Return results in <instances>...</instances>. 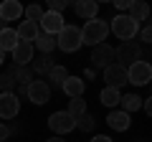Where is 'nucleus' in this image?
Here are the masks:
<instances>
[{
  "instance_id": "nucleus-1",
  "label": "nucleus",
  "mask_w": 152,
  "mask_h": 142,
  "mask_svg": "<svg viewBox=\"0 0 152 142\" xmlns=\"http://www.w3.org/2000/svg\"><path fill=\"white\" fill-rule=\"evenodd\" d=\"M79 31H81V43L94 48V46H99V43L107 41L109 23L107 20H99V18H91V20H86V23H84V28H79Z\"/></svg>"
},
{
  "instance_id": "nucleus-2",
  "label": "nucleus",
  "mask_w": 152,
  "mask_h": 142,
  "mask_svg": "<svg viewBox=\"0 0 152 142\" xmlns=\"http://www.w3.org/2000/svg\"><path fill=\"white\" fill-rule=\"evenodd\" d=\"M109 33H114L119 41H132L140 33V23H134L129 15H117L109 23Z\"/></svg>"
},
{
  "instance_id": "nucleus-3",
  "label": "nucleus",
  "mask_w": 152,
  "mask_h": 142,
  "mask_svg": "<svg viewBox=\"0 0 152 142\" xmlns=\"http://www.w3.org/2000/svg\"><path fill=\"white\" fill-rule=\"evenodd\" d=\"M56 46H58L61 51H66V53H74V51L81 48V31L76 26H64V31L56 36Z\"/></svg>"
},
{
  "instance_id": "nucleus-4",
  "label": "nucleus",
  "mask_w": 152,
  "mask_h": 142,
  "mask_svg": "<svg viewBox=\"0 0 152 142\" xmlns=\"http://www.w3.org/2000/svg\"><path fill=\"white\" fill-rule=\"evenodd\" d=\"M152 79V66L147 61H134L132 66H127V84H134V86H145Z\"/></svg>"
},
{
  "instance_id": "nucleus-5",
  "label": "nucleus",
  "mask_w": 152,
  "mask_h": 142,
  "mask_svg": "<svg viewBox=\"0 0 152 142\" xmlns=\"http://www.w3.org/2000/svg\"><path fill=\"white\" fill-rule=\"evenodd\" d=\"M140 51L142 48H140L137 41H124L119 48L114 51V59H117L114 64H119V66H124V69H127V66H132L134 61H140Z\"/></svg>"
},
{
  "instance_id": "nucleus-6",
  "label": "nucleus",
  "mask_w": 152,
  "mask_h": 142,
  "mask_svg": "<svg viewBox=\"0 0 152 142\" xmlns=\"http://www.w3.org/2000/svg\"><path fill=\"white\" fill-rule=\"evenodd\" d=\"M20 112V99L15 91H3L0 94V119H15Z\"/></svg>"
},
{
  "instance_id": "nucleus-7",
  "label": "nucleus",
  "mask_w": 152,
  "mask_h": 142,
  "mask_svg": "<svg viewBox=\"0 0 152 142\" xmlns=\"http://www.w3.org/2000/svg\"><path fill=\"white\" fill-rule=\"evenodd\" d=\"M64 26H66L64 15H61V13H51V10H46L43 18H41V23H38L41 33H48V36H58V33L64 31Z\"/></svg>"
},
{
  "instance_id": "nucleus-8",
  "label": "nucleus",
  "mask_w": 152,
  "mask_h": 142,
  "mask_svg": "<svg viewBox=\"0 0 152 142\" xmlns=\"http://www.w3.org/2000/svg\"><path fill=\"white\" fill-rule=\"evenodd\" d=\"M26 97L31 99L33 104H38V107H41V104H46V102L51 99V86H48L46 81H38V79H33V81L26 86Z\"/></svg>"
},
{
  "instance_id": "nucleus-9",
  "label": "nucleus",
  "mask_w": 152,
  "mask_h": 142,
  "mask_svg": "<svg viewBox=\"0 0 152 142\" xmlns=\"http://www.w3.org/2000/svg\"><path fill=\"white\" fill-rule=\"evenodd\" d=\"M104 81L112 89H122L127 84V69L119 66V64H109L107 69H104Z\"/></svg>"
},
{
  "instance_id": "nucleus-10",
  "label": "nucleus",
  "mask_w": 152,
  "mask_h": 142,
  "mask_svg": "<svg viewBox=\"0 0 152 142\" xmlns=\"http://www.w3.org/2000/svg\"><path fill=\"white\" fill-rule=\"evenodd\" d=\"M48 127L56 132V135H66V132L76 130L74 117H71V114H66V112H53V114L48 117Z\"/></svg>"
},
{
  "instance_id": "nucleus-11",
  "label": "nucleus",
  "mask_w": 152,
  "mask_h": 142,
  "mask_svg": "<svg viewBox=\"0 0 152 142\" xmlns=\"http://www.w3.org/2000/svg\"><path fill=\"white\" fill-rule=\"evenodd\" d=\"M91 64L99 69H107L109 64H114V48L109 43H99L91 48Z\"/></svg>"
},
{
  "instance_id": "nucleus-12",
  "label": "nucleus",
  "mask_w": 152,
  "mask_h": 142,
  "mask_svg": "<svg viewBox=\"0 0 152 142\" xmlns=\"http://www.w3.org/2000/svg\"><path fill=\"white\" fill-rule=\"evenodd\" d=\"M10 53H13V61H15V66H31V61H33V43L18 41L15 48H13Z\"/></svg>"
},
{
  "instance_id": "nucleus-13",
  "label": "nucleus",
  "mask_w": 152,
  "mask_h": 142,
  "mask_svg": "<svg viewBox=\"0 0 152 142\" xmlns=\"http://www.w3.org/2000/svg\"><path fill=\"white\" fill-rule=\"evenodd\" d=\"M23 15V5L18 0H3L0 3V20L8 23V20H18Z\"/></svg>"
},
{
  "instance_id": "nucleus-14",
  "label": "nucleus",
  "mask_w": 152,
  "mask_h": 142,
  "mask_svg": "<svg viewBox=\"0 0 152 142\" xmlns=\"http://www.w3.org/2000/svg\"><path fill=\"white\" fill-rule=\"evenodd\" d=\"M74 13L79 18H84V20H91L99 13V3L96 0H79V3H74Z\"/></svg>"
},
{
  "instance_id": "nucleus-15",
  "label": "nucleus",
  "mask_w": 152,
  "mask_h": 142,
  "mask_svg": "<svg viewBox=\"0 0 152 142\" xmlns=\"http://www.w3.org/2000/svg\"><path fill=\"white\" fill-rule=\"evenodd\" d=\"M15 33H18V41H26V43H33V41L38 38V33H41V28H38V23L23 20L20 26L15 28Z\"/></svg>"
},
{
  "instance_id": "nucleus-16",
  "label": "nucleus",
  "mask_w": 152,
  "mask_h": 142,
  "mask_svg": "<svg viewBox=\"0 0 152 142\" xmlns=\"http://www.w3.org/2000/svg\"><path fill=\"white\" fill-rule=\"evenodd\" d=\"M66 91V97L69 99H79V97H84V89H86V84H84V79H79V76H69L64 81V86H61Z\"/></svg>"
},
{
  "instance_id": "nucleus-17",
  "label": "nucleus",
  "mask_w": 152,
  "mask_h": 142,
  "mask_svg": "<svg viewBox=\"0 0 152 142\" xmlns=\"http://www.w3.org/2000/svg\"><path fill=\"white\" fill-rule=\"evenodd\" d=\"M8 74H13V79H15V84L20 81V86H28V84L36 79V74H33L31 66H15L13 64L10 69H8Z\"/></svg>"
},
{
  "instance_id": "nucleus-18",
  "label": "nucleus",
  "mask_w": 152,
  "mask_h": 142,
  "mask_svg": "<svg viewBox=\"0 0 152 142\" xmlns=\"http://www.w3.org/2000/svg\"><path fill=\"white\" fill-rule=\"evenodd\" d=\"M107 124L112 127V130H117V132H124V130H129V114H127V112H122V109L109 112Z\"/></svg>"
},
{
  "instance_id": "nucleus-19",
  "label": "nucleus",
  "mask_w": 152,
  "mask_h": 142,
  "mask_svg": "<svg viewBox=\"0 0 152 142\" xmlns=\"http://www.w3.org/2000/svg\"><path fill=\"white\" fill-rule=\"evenodd\" d=\"M15 43H18V33H15V28H3L0 31V51H13L15 48Z\"/></svg>"
},
{
  "instance_id": "nucleus-20",
  "label": "nucleus",
  "mask_w": 152,
  "mask_h": 142,
  "mask_svg": "<svg viewBox=\"0 0 152 142\" xmlns=\"http://www.w3.org/2000/svg\"><path fill=\"white\" fill-rule=\"evenodd\" d=\"M53 66H56V61L51 59V53H43V56H38V59L33 61V66H31V69H33V74L43 76V74H48V71L53 69Z\"/></svg>"
},
{
  "instance_id": "nucleus-21",
  "label": "nucleus",
  "mask_w": 152,
  "mask_h": 142,
  "mask_svg": "<svg viewBox=\"0 0 152 142\" xmlns=\"http://www.w3.org/2000/svg\"><path fill=\"white\" fill-rule=\"evenodd\" d=\"M104 107H119V99H122V91L119 89H112V86H104L102 94H99Z\"/></svg>"
},
{
  "instance_id": "nucleus-22",
  "label": "nucleus",
  "mask_w": 152,
  "mask_h": 142,
  "mask_svg": "<svg viewBox=\"0 0 152 142\" xmlns=\"http://www.w3.org/2000/svg\"><path fill=\"white\" fill-rule=\"evenodd\" d=\"M36 48L41 51V53H51V51L56 48V36H48V33H38V38H36Z\"/></svg>"
},
{
  "instance_id": "nucleus-23",
  "label": "nucleus",
  "mask_w": 152,
  "mask_h": 142,
  "mask_svg": "<svg viewBox=\"0 0 152 142\" xmlns=\"http://www.w3.org/2000/svg\"><path fill=\"white\" fill-rule=\"evenodd\" d=\"M119 104H122V112H137L142 107V99L137 97V94H122V99H119Z\"/></svg>"
},
{
  "instance_id": "nucleus-24",
  "label": "nucleus",
  "mask_w": 152,
  "mask_h": 142,
  "mask_svg": "<svg viewBox=\"0 0 152 142\" xmlns=\"http://www.w3.org/2000/svg\"><path fill=\"white\" fill-rule=\"evenodd\" d=\"M147 15H150V8H147V3H132V5H129V18H132L134 23L147 20Z\"/></svg>"
},
{
  "instance_id": "nucleus-25",
  "label": "nucleus",
  "mask_w": 152,
  "mask_h": 142,
  "mask_svg": "<svg viewBox=\"0 0 152 142\" xmlns=\"http://www.w3.org/2000/svg\"><path fill=\"white\" fill-rule=\"evenodd\" d=\"M69 76H71V74L64 69V66H53V69L48 71V81L53 84V86H64V81H66Z\"/></svg>"
},
{
  "instance_id": "nucleus-26",
  "label": "nucleus",
  "mask_w": 152,
  "mask_h": 142,
  "mask_svg": "<svg viewBox=\"0 0 152 142\" xmlns=\"http://www.w3.org/2000/svg\"><path fill=\"white\" fill-rule=\"evenodd\" d=\"M66 114H71L74 119H76V117H81V114H86V102H84V97L71 99V102H69V109H66Z\"/></svg>"
},
{
  "instance_id": "nucleus-27",
  "label": "nucleus",
  "mask_w": 152,
  "mask_h": 142,
  "mask_svg": "<svg viewBox=\"0 0 152 142\" xmlns=\"http://www.w3.org/2000/svg\"><path fill=\"white\" fill-rule=\"evenodd\" d=\"M43 13H46V10H43L41 5H36V3L28 5V8H23V15H26V20H31V23H41Z\"/></svg>"
},
{
  "instance_id": "nucleus-28",
  "label": "nucleus",
  "mask_w": 152,
  "mask_h": 142,
  "mask_svg": "<svg viewBox=\"0 0 152 142\" xmlns=\"http://www.w3.org/2000/svg\"><path fill=\"white\" fill-rule=\"evenodd\" d=\"M74 124L79 127L81 132H91L94 130V117L91 114H81V117H76V119H74Z\"/></svg>"
},
{
  "instance_id": "nucleus-29",
  "label": "nucleus",
  "mask_w": 152,
  "mask_h": 142,
  "mask_svg": "<svg viewBox=\"0 0 152 142\" xmlns=\"http://www.w3.org/2000/svg\"><path fill=\"white\" fill-rule=\"evenodd\" d=\"M0 89H3V91H13V89H15V79H13V74H0Z\"/></svg>"
},
{
  "instance_id": "nucleus-30",
  "label": "nucleus",
  "mask_w": 152,
  "mask_h": 142,
  "mask_svg": "<svg viewBox=\"0 0 152 142\" xmlns=\"http://www.w3.org/2000/svg\"><path fill=\"white\" fill-rule=\"evenodd\" d=\"M66 5H69L66 0H48V10H51V13H61Z\"/></svg>"
},
{
  "instance_id": "nucleus-31",
  "label": "nucleus",
  "mask_w": 152,
  "mask_h": 142,
  "mask_svg": "<svg viewBox=\"0 0 152 142\" xmlns=\"http://www.w3.org/2000/svg\"><path fill=\"white\" fill-rule=\"evenodd\" d=\"M140 38L145 41V43H150V41H152V28H150V26H145V28L140 31Z\"/></svg>"
},
{
  "instance_id": "nucleus-32",
  "label": "nucleus",
  "mask_w": 152,
  "mask_h": 142,
  "mask_svg": "<svg viewBox=\"0 0 152 142\" xmlns=\"http://www.w3.org/2000/svg\"><path fill=\"white\" fill-rule=\"evenodd\" d=\"M8 137H10V130H8L5 122H0V142H5Z\"/></svg>"
},
{
  "instance_id": "nucleus-33",
  "label": "nucleus",
  "mask_w": 152,
  "mask_h": 142,
  "mask_svg": "<svg viewBox=\"0 0 152 142\" xmlns=\"http://www.w3.org/2000/svg\"><path fill=\"white\" fill-rule=\"evenodd\" d=\"M114 5L119 8V10H129V5H132V0H117Z\"/></svg>"
},
{
  "instance_id": "nucleus-34",
  "label": "nucleus",
  "mask_w": 152,
  "mask_h": 142,
  "mask_svg": "<svg viewBox=\"0 0 152 142\" xmlns=\"http://www.w3.org/2000/svg\"><path fill=\"white\" fill-rule=\"evenodd\" d=\"M89 142H112V140H109L107 135H96V137H91V140H89Z\"/></svg>"
},
{
  "instance_id": "nucleus-35",
  "label": "nucleus",
  "mask_w": 152,
  "mask_h": 142,
  "mask_svg": "<svg viewBox=\"0 0 152 142\" xmlns=\"http://www.w3.org/2000/svg\"><path fill=\"white\" fill-rule=\"evenodd\" d=\"M142 107H145V112L150 114L152 112V99H142Z\"/></svg>"
},
{
  "instance_id": "nucleus-36",
  "label": "nucleus",
  "mask_w": 152,
  "mask_h": 142,
  "mask_svg": "<svg viewBox=\"0 0 152 142\" xmlns=\"http://www.w3.org/2000/svg\"><path fill=\"white\" fill-rule=\"evenodd\" d=\"M46 142H66L64 137H51V140H46Z\"/></svg>"
},
{
  "instance_id": "nucleus-37",
  "label": "nucleus",
  "mask_w": 152,
  "mask_h": 142,
  "mask_svg": "<svg viewBox=\"0 0 152 142\" xmlns=\"http://www.w3.org/2000/svg\"><path fill=\"white\" fill-rule=\"evenodd\" d=\"M3 61H5V51H0V66H3Z\"/></svg>"
}]
</instances>
